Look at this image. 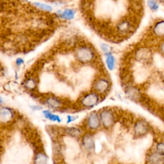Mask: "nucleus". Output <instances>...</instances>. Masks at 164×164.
<instances>
[{"instance_id": "nucleus-1", "label": "nucleus", "mask_w": 164, "mask_h": 164, "mask_svg": "<svg viewBox=\"0 0 164 164\" xmlns=\"http://www.w3.org/2000/svg\"><path fill=\"white\" fill-rule=\"evenodd\" d=\"M76 57L79 62L87 63L94 59V53L88 46H80L76 51Z\"/></svg>"}, {"instance_id": "nucleus-2", "label": "nucleus", "mask_w": 164, "mask_h": 164, "mask_svg": "<svg viewBox=\"0 0 164 164\" xmlns=\"http://www.w3.org/2000/svg\"><path fill=\"white\" fill-rule=\"evenodd\" d=\"M99 97L97 94L95 92H91L87 94L83 97L82 98V105L86 108H91L95 106L98 103Z\"/></svg>"}, {"instance_id": "nucleus-3", "label": "nucleus", "mask_w": 164, "mask_h": 164, "mask_svg": "<svg viewBox=\"0 0 164 164\" xmlns=\"http://www.w3.org/2000/svg\"><path fill=\"white\" fill-rule=\"evenodd\" d=\"M14 118V112L8 107H0V123L5 124L11 122Z\"/></svg>"}, {"instance_id": "nucleus-4", "label": "nucleus", "mask_w": 164, "mask_h": 164, "mask_svg": "<svg viewBox=\"0 0 164 164\" xmlns=\"http://www.w3.org/2000/svg\"><path fill=\"white\" fill-rule=\"evenodd\" d=\"M101 125L100 118L96 112H92L87 118V126L91 130H97Z\"/></svg>"}, {"instance_id": "nucleus-5", "label": "nucleus", "mask_w": 164, "mask_h": 164, "mask_svg": "<svg viewBox=\"0 0 164 164\" xmlns=\"http://www.w3.org/2000/svg\"><path fill=\"white\" fill-rule=\"evenodd\" d=\"M100 120L103 124V125L106 127H110L114 122V118L113 114L110 111L108 110H105L100 113Z\"/></svg>"}, {"instance_id": "nucleus-6", "label": "nucleus", "mask_w": 164, "mask_h": 164, "mask_svg": "<svg viewBox=\"0 0 164 164\" xmlns=\"http://www.w3.org/2000/svg\"><path fill=\"white\" fill-rule=\"evenodd\" d=\"M109 87V82L106 79H100L97 81L94 85L96 91L98 92H105Z\"/></svg>"}, {"instance_id": "nucleus-7", "label": "nucleus", "mask_w": 164, "mask_h": 164, "mask_svg": "<svg viewBox=\"0 0 164 164\" xmlns=\"http://www.w3.org/2000/svg\"><path fill=\"white\" fill-rule=\"evenodd\" d=\"M132 28V23L128 20H123L118 24L117 29L121 33H126L131 30Z\"/></svg>"}, {"instance_id": "nucleus-8", "label": "nucleus", "mask_w": 164, "mask_h": 164, "mask_svg": "<svg viewBox=\"0 0 164 164\" xmlns=\"http://www.w3.org/2000/svg\"><path fill=\"white\" fill-rule=\"evenodd\" d=\"M147 131V126L146 123L143 121L138 122L134 128V132L138 135H142Z\"/></svg>"}, {"instance_id": "nucleus-9", "label": "nucleus", "mask_w": 164, "mask_h": 164, "mask_svg": "<svg viewBox=\"0 0 164 164\" xmlns=\"http://www.w3.org/2000/svg\"><path fill=\"white\" fill-rule=\"evenodd\" d=\"M58 13V12H57ZM58 16L65 20H71L75 16V11L71 8H67L64 10L63 12H60V13H58Z\"/></svg>"}, {"instance_id": "nucleus-10", "label": "nucleus", "mask_w": 164, "mask_h": 164, "mask_svg": "<svg viewBox=\"0 0 164 164\" xmlns=\"http://www.w3.org/2000/svg\"><path fill=\"white\" fill-rule=\"evenodd\" d=\"M148 73L146 69H139L138 71H136L135 74V80L137 82H142L145 80V79L147 78Z\"/></svg>"}, {"instance_id": "nucleus-11", "label": "nucleus", "mask_w": 164, "mask_h": 164, "mask_svg": "<svg viewBox=\"0 0 164 164\" xmlns=\"http://www.w3.org/2000/svg\"><path fill=\"white\" fill-rule=\"evenodd\" d=\"M83 145L87 150H91L94 147V141L91 135H87L83 138Z\"/></svg>"}, {"instance_id": "nucleus-12", "label": "nucleus", "mask_w": 164, "mask_h": 164, "mask_svg": "<svg viewBox=\"0 0 164 164\" xmlns=\"http://www.w3.org/2000/svg\"><path fill=\"white\" fill-rule=\"evenodd\" d=\"M46 105L51 108H58L60 107L62 102L57 97H48L46 100Z\"/></svg>"}, {"instance_id": "nucleus-13", "label": "nucleus", "mask_w": 164, "mask_h": 164, "mask_svg": "<svg viewBox=\"0 0 164 164\" xmlns=\"http://www.w3.org/2000/svg\"><path fill=\"white\" fill-rule=\"evenodd\" d=\"M126 93L127 94V95L130 97L133 100H136V99H138L139 97H140V92H139L138 90L135 87H128L127 88Z\"/></svg>"}, {"instance_id": "nucleus-14", "label": "nucleus", "mask_w": 164, "mask_h": 164, "mask_svg": "<svg viewBox=\"0 0 164 164\" xmlns=\"http://www.w3.org/2000/svg\"><path fill=\"white\" fill-rule=\"evenodd\" d=\"M151 53L150 51L148 50L147 49L144 48L141 49L140 50H138L136 54L137 58L139 60H146L149 59L150 57Z\"/></svg>"}, {"instance_id": "nucleus-15", "label": "nucleus", "mask_w": 164, "mask_h": 164, "mask_svg": "<svg viewBox=\"0 0 164 164\" xmlns=\"http://www.w3.org/2000/svg\"><path fill=\"white\" fill-rule=\"evenodd\" d=\"M155 34L159 37L164 36V21L158 22L155 24L153 29Z\"/></svg>"}, {"instance_id": "nucleus-16", "label": "nucleus", "mask_w": 164, "mask_h": 164, "mask_svg": "<svg viewBox=\"0 0 164 164\" xmlns=\"http://www.w3.org/2000/svg\"><path fill=\"white\" fill-rule=\"evenodd\" d=\"M43 114L44 117H45L46 119H49L53 122H60L62 121L61 118L60 116L56 115V114L52 113L50 111H49L48 110H44L43 111Z\"/></svg>"}, {"instance_id": "nucleus-17", "label": "nucleus", "mask_w": 164, "mask_h": 164, "mask_svg": "<svg viewBox=\"0 0 164 164\" xmlns=\"http://www.w3.org/2000/svg\"><path fill=\"white\" fill-rule=\"evenodd\" d=\"M150 92L152 96L156 98L160 99L164 98V93L160 88H158L156 87H151L150 89Z\"/></svg>"}, {"instance_id": "nucleus-18", "label": "nucleus", "mask_w": 164, "mask_h": 164, "mask_svg": "<svg viewBox=\"0 0 164 164\" xmlns=\"http://www.w3.org/2000/svg\"><path fill=\"white\" fill-rule=\"evenodd\" d=\"M162 155H161L159 153H153L150 156V162L154 163H162L163 162V157Z\"/></svg>"}, {"instance_id": "nucleus-19", "label": "nucleus", "mask_w": 164, "mask_h": 164, "mask_svg": "<svg viewBox=\"0 0 164 164\" xmlns=\"http://www.w3.org/2000/svg\"><path fill=\"white\" fill-rule=\"evenodd\" d=\"M106 63L108 68L110 69V70L112 71L114 69V67H115L116 65V60H115V58L113 57V56L109 55L107 56V59H106Z\"/></svg>"}, {"instance_id": "nucleus-20", "label": "nucleus", "mask_w": 164, "mask_h": 164, "mask_svg": "<svg viewBox=\"0 0 164 164\" xmlns=\"http://www.w3.org/2000/svg\"><path fill=\"white\" fill-rule=\"evenodd\" d=\"M154 63L159 68H164V58L159 54H155L154 57Z\"/></svg>"}, {"instance_id": "nucleus-21", "label": "nucleus", "mask_w": 164, "mask_h": 164, "mask_svg": "<svg viewBox=\"0 0 164 164\" xmlns=\"http://www.w3.org/2000/svg\"><path fill=\"white\" fill-rule=\"evenodd\" d=\"M34 5L36 6L37 8L42 10L43 11H46V12H51L53 11V8L47 5L46 4L41 3H37V2H35Z\"/></svg>"}, {"instance_id": "nucleus-22", "label": "nucleus", "mask_w": 164, "mask_h": 164, "mask_svg": "<svg viewBox=\"0 0 164 164\" xmlns=\"http://www.w3.org/2000/svg\"><path fill=\"white\" fill-rule=\"evenodd\" d=\"M36 85V82L33 79L29 78L25 82V86L29 89H33Z\"/></svg>"}, {"instance_id": "nucleus-23", "label": "nucleus", "mask_w": 164, "mask_h": 164, "mask_svg": "<svg viewBox=\"0 0 164 164\" xmlns=\"http://www.w3.org/2000/svg\"><path fill=\"white\" fill-rule=\"evenodd\" d=\"M68 133L73 136H76L80 133V130L76 128H69L68 130Z\"/></svg>"}, {"instance_id": "nucleus-24", "label": "nucleus", "mask_w": 164, "mask_h": 164, "mask_svg": "<svg viewBox=\"0 0 164 164\" xmlns=\"http://www.w3.org/2000/svg\"><path fill=\"white\" fill-rule=\"evenodd\" d=\"M148 5L149 6H150V7L152 10H153V11H156V10L158 8V5L157 3L155 1H154V0H150V1H149Z\"/></svg>"}, {"instance_id": "nucleus-25", "label": "nucleus", "mask_w": 164, "mask_h": 164, "mask_svg": "<svg viewBox=\"0 0 164 164\" xmlns=\"http://www.w3.org/2000/svg\"><path fill=\"white\" fill-rule=\"evenodd\" d=\"M156 150L158 153L161 155H164V142L159 143L156 146Z\"/></svg>"}, {"instance_id": "nucleus-26", "label": "nucleus", "mask_w": 164, "mask_h": 164, "mask_svg": "<svg viewBox=\"0 0 164 164\" xmlns=\"http://www.w3.org/2000/svg\"><path fill=\"white\" fill-rule=\"evenodd\" d=\"M150 144V139L148 138H145L144 140H143L142 142V144H141V147L142 149L144 148H146Z\"/></svg>"}, {"instance_id": "nucleus-27", "label": "nucleus", "mask_w": 164, "mask_h": 164, "mask_svg": "<svg viewBox=\"0 0 164 164\" xmlns=\"http://www.w3.org/2000/svg\"><path fill=\"white\" fill-rule=\"evenodd\" d=\"M78 119V116H67V123H71Z\"/></svg>"}, {"instance_id": "nucleus-28", "label": "nucleus", "mask_w": 164, "mask_h": 164, "mask_svg": "<svg viewBox=\"0 0 164 164\" xmlns=\"http://www.w3.org/2000/svg\"><path fill=\"white\" fill-rule=\"evenodd\" d=\"M101 49L102 50L104 51V52H105V53H108L109 51V49H110V48L108 47V46H107V44H101Z\"/></svg>"}, {"instance_id": "nucleus-29", "label": "nucleus", "mask_w": 164, "mask_h": 164, "mask_svg": "<svg viewBox=\"0 0 164 164\" xmlns=\"http://www.w3.org/2000/svg\"><path fill=\"white\" fill-rule=\"evenodd\" d=\"M24 60L23 59H22L21 58H17V60H16V65H17V66H22L23 65V64L24 63Z\"/></svg>"}, {"instance_id": "nucleus-30", "label": "nucleus", "mask_w": 164, "mask_h": 164, "mask_svg": "<svg viewBox=\"0 0 164 164\" xmlns=\"http://www.w3.org/2000/svg\"><path fill=\"white\" fill-rule=\"evenodd\" d=\"M161 48H162V52L164 53V42L162 44Z\"/></svg>"}, {"instance_id": "nucleus-31", "label": "nucleus", "mask_w": 164, "mask_h": 164, "mask_svg": "<svg viewBox=\"0 0 164 164\" xmlns=\"http://www.w3.org/2000/svg\"><path fill=\"white\" fill-rule=\"evenodd\" d=\"M2 102H3V99H2V97L0 96V103H2Z\"/></svg>"}]
</instances>
